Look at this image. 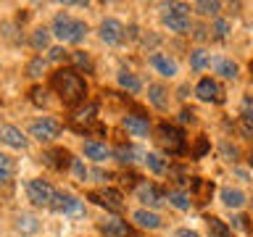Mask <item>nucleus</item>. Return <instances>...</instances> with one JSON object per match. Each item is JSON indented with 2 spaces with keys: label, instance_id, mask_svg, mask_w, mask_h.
<instances>
[{
  "label": "nucleus",
  "instance_id": "32",
  "mask_svg": "<svg viewBox=\"0 0 253 237\" xmlns=\"http://www.w3.org/2000/svg\"><path fill=\"white\" fill-rule=\"evenodd\" d=\"M145 163H148V169L153 171V174H164V171H166L164 158H161V156H156V153H148V156H145Z\"/></svg>",
  "mask_w": 253,
  "mask_h": 237
},
{
  "label": "nucleus",
  "instance_id": "17",
  "mask_svg": "<svg viewBox=\"0 0 253 237\" xmlns=\"http://www.w3.org/2000/svg\"><path fill=\"white\" fill-rule=\"evenodd\" d=\"M134 221H137L140 227H145V229H158L161 227V216L153 211H145V208H140V211H134Z\"/></svg>",
  "mask_w": 253,
  "mask_h": 237
},
{
  "label": "nucleus",
  "instance_id": "31",
  "mask_svg": "<svg viewBox=\"0 0 253 237\" xmlns=\"http://www.w3.org/2000/svg\"><path fill=\"white\" fill-rule=\"evenodd\" d=\"M190 66H193L195 71H201L209 66V53L203 50V47H198V50H193V55H190Z\"/></svg>",
  "mask_w": 253,
  "mask_h": 237
},
{
  "label": "nucleus",
  "instance_id": "4",
  "mask_svg": "<svg viewBox=\"0 0 253 237\" xmlns=\"http://www.w3.org/2000/svg\"><path fill=\"white\" fill-rule=\"evenodd\" d=\"M50 208L55 213H63V216H82L84 213V200H79V198L69 195V193H55Z\"/></svg>",
  "mask_w": 253,
  "mask_h": 237
},
{
  "label": "nucleus",
  "instance_id": "13",
  "mask_svg": "<svg viewBox=\"0 0 253 237\" xmlns=\"http://www.w3.org/2000/svg\"><path fill=\"white\" fill-rule=\"evenodd\" d=\"M161 21H164V27H169V32H177V35H190V16L166 11Z\"/></svg>",
  "mask_w": 253,
  "mask_h": 237
},
{
  "label": "nucleus",
  "instance_id": "24",
  "mask_svg": "<svg viewBox=\"0 0 253 237\" xmlns=\"http://www.w3.org/2000/svg\"><path fill=\"white\" fill-rule=\"evenodd\" d=\"M16 229H19L21 235H35L40 229V221L35 216H19L16 219Z\"/></svg>",
  "mask_w": 253,
  "mask_h": 237
},
{
  "label": "nucleus",
  "instance_id": "37",
  "mask_svg": "<svg viewBox=\"0 0 253 237\" xmlns=\"http://www.w3.org/2000/svg\"><path fill=\"white\" fill-rule=\"evenodd\" d=\"M227 29H229V24L224 21V19H216V24H213V37H216V40H221V37H224L227 35Z\"/></svg>",
  "mask_w": 253,
  "mask_h": 237
},
{
  "label": "nucleus",
  "instance_id": "35",
  "mask_svg": "<svg viewBox=\"0 0 253 237\" xmlns=\"http://www.w3.org/2000/svg\"><path fill=\"white\" fill-rule=\"evenodd\" d=\"M71 61H74L79 69H87V71H90V55H87V53L74 50V53H71Z\"/></svg>",
  "mask_w": 253,
  "mask_h": 237
},
{
  "label": "nucleus",
  "instance_id": "9",
  "mask_svg": "<svg viewBox=\"0 0 253 237\" xmlns=\"http://www.w3.org/2000/svg\"><path fill=\"white\" fill-rule=\"evenodd\" d=\"M195 95H198L201 100H206V103H221V100H224V92H221V87L213 82L211 77H206V79H201V82H198Z\"/></svg>",
  "mask_w": 253,
  "mask_h": 237
},
{
  "label": "nucleus",
  "instance_id": "2",
  "mask_svg": "<svg viewBox=\"0 0 253 237\" xmlns=\"http://www.w3.org/2000/svg\"><path fill=\"white\" fill-rule=\"evenodd\" d=\"M53 35L61 40V42H82L87 35V24L71 19L69 13H58L53 19Z\"/></svg>",
  "mask_w": 253,
  "mask_h": 237
},
{
  "label": "nucleus",
  "instance_id": "29",
  "mask_svg": "<svg viewBox=\"0 0 253 237\" xmlns=\"http://www.w3.org/2000/svg\"><path fill=\"white\" fill-rule=\"evenodd\" d=\"M114 156H116L122 163H132L134 156H140V153H137V148H134V145H119V148L114 150Z\"/></svg>",
  "mask_w": 253,
  "mask_h": 237
},
{
  "label": "nucleus",
  "instance_id": "28",
  "mask_svg": "<svg viewBox=\"0 0 253 237\" xmlns=\"http://www.w3.org/2000/svg\"><path fill=\"white\" fill-rule=\"evenodd\" d=\"M195 11L201 16H216L221 11V3H216V0H201V3H195Z\"/></svg>",
  "mask_w": 253,
  "mask_h": 237
},
{
  "label": "nucleus",
  "instance_id": "43",
  "mask_svg": "<svg viewBox=\"0 0 253 237\" xmlns=\"http://www.w3.org/2000/svg\"><path fill=\"white\" fill-rule=\"evenodd\" d=\"M174 237H201V235H198L195 229H177V235H174Z\"/></svg>",
  "mask_w": 253,
  "mask_h": 237
},
{
  "label": "nucleus",
  "instance_id": "34",
  "mask_svg": "<svg viewBox=\"0 0 253 237\" xmlns=\"http://www.w3.org/2000/svg\"><path fill=\"white\" fill-rule=\"evenodd\" d=\"M45 66H47L45 58H32L29 66H27V74H29V77H40V74L45 71Z\"/></svg>",
  "mask_w": 253,
  "mask_h": 237
},
{
  "label": "nucleus",
  "instance_id": "22",
  "mask_svg": "<svg viewBox=\"0 0 253 237\" xmlns=\"http://www.w3.org/2000/svg\"><path fill=\"white\" fill-rule=\"evenodd\" d=\"M243 132L251 134L253 129V98H243Z\"/></svg>",
  "mask_w": 253,
  "mask_h": 237
},
{
  "label": "nucleus",
  "instance_id": "39",
  "mask_svg": "<svg viewBox=\"0 0 253 237\" xmlns=\"http://www.w3.org/2000/svg\"><path fill=\"white\" fill-rule=\"evenodd\" d=\"M66 58V50L63 47H50V55H47V61H53V63H58Z\"/></svg>",
  "mask_w": 253,
  "mask_h": 237
},
{
  "label": "nucleus",
  "instance_id": "25",
  "mask_svg": "<svg viewBox=\"0 0 253 237\" xmlns=\"http://www.w3.org/2000/svg\"><path fill=\"white\" fill-rule=\"evenodd\" d=\"M32 47H35V50H42V47H47V42H50V32H47L45 27H40V29H35L32 32Z\"/></svg>",
  "mask_w": 253,
  "mask_h": 237
},
{
  "label": "nucleus",
  "instance_id": "26",
  "mask_svg": "<svg viewBox=\"0 0 253 237\" xmlns=\"http://www.w3.org/2000/svg\"><path fill=\"white\" fill-rule=\"evenodd\" d=\"M166 200H169L174 208H179V211H187V208H190V203H193L185 193H179V190H171V193L166 195Z\"/></svg>",
  "mask_w": 253,
  "mask_h": 237
},
{
  "label": "nucleus",
  "instance_id": "30",
  "mask_svg": "<svg viewBox=\"0 0 253 237\" xmlns=\"http://www.w3.org/2000/svg\"><path fill=\"white\" fill-rule=\"evenodd\" d=\"M119 84L129 92H140V79L134 74H129V71H122V74H119Z\"/></svg>",
  "mask_w": 253,
  "mask_h": 237
},
{
  "label": "nucleus",
  "instance_id": "38",
  "mask_svg": "<svg viewBox=\"0 0 253 237\" xmlns=\"http://www.w3.org/2000/svg\"><path fill=\"white\" fill-rule=\"evenodd\" d=\"M221 156H224L227 161H237V148L229 145V142H221Z\"/></svg>",
  "mask_w": 253,
  "mask_h": 237
},
{
  "label": "nucleus",
  "instance_id": "20",
  "mask_svg": "<svg viewBox=\"0 0 253 237\" xmlns=\"http://www.w3.org/2000/svg\"><path fill=\"white\" fill-rule=\"evenodd\" d=\"M221 203H224L227 208H240V205L245 203V195L240 193V190L224 187V190H221Z\"/></svg>",
  "mask_w": 253,
  "mask_h": 237
},
{
  "label": "nucleus",
  "instance_id": "6",
  "mask_svg": "<svg viewBox=\"0 0 253 237\" xmlns=\"http://www.w3.org/2000/svg\"><path fill=\"white\" fill-rule=\"evenodd\" d=\"M58 132H61V124L55 121V118H37V121L29 124V134L35 140H40V142L55 140V137H58Z\"/></svg>",
  "mask_w": 253,
  "mask_h": 237
},
{
  "label": "nucleus",
  "instance_id": "19",
  "mask_svg": "<svg viewBox=\"0 0 253 237\" xmlns=\"http://www.w3.org/2000/svg\"><path fill=\"white\" fill-rule=\"evenodd\" d=\"M148 98H150V103H153L158 111L169 108V95H166V90H164L161 84H150L148 87Z\"/></svg>",
  "mask_w": 253,
  "mask_h": 237
},
{
  "label": "nucleus",
  "instance_id": "3",
  "mask_svg": "<svg viewBox=\"0 0 253 237\" xmlns=\"http://www.w3.org/2000/svg\"><path fill=\"white\" fill-rule=\"evenodd\" d=\"M158 142L164 145V150H169L171 156H179L185 153V134H182L177 126L171 124H158Z\"/></svg>",
  "mask_w": 253,
  "mask_h": 237
},
{
  "label": "nucleus",
  "instance_id": "33",
  "mask_svg": "<svg viewBox=\"0 0 253 237\" xmlns=\"http://www.w3.org/2000/svg\"><path fill=\"white\" fill-rule=\"evenodd\" d=\"M95 114H98V106H95V103H90V106H87L84 111H79V114L74 116V126H79V124H87V121H92L95 118Z\"/></svg>",
  "mask_w": 253,
  "mask_h": 237
},
{
  "label": "nucleus",
  "instance_id": "23",
  "mask_svg": "<svg viewBox=\"0 0 253 237\" xmlns=\"http://www.w3.org/2000/svg\"><path fill=\"white\" fill-rule=\"evenodd\" d=\"M209 237H232V232H229V227L221 219L211 216L209 219Z\"/></svg>",
  "mask_w": 253,
  "mask_h": 237
},
{
  "label": "nucleus",
  "instance_id": "42",
  "mask_svg": "<svg viewBox=\"0 0 253 237\" xmlns=\"http://www.w3.org/2000/svg\"><path fill=\"white\" fill-rule=\"evenodd\" d=\"M32 100H35L37 106H40V103H45V90H40V87H35V90H32Z\"/></svg>",
  "mask_w": 253,
  "mask_h": 237
},
{
  "label": "nucleus",
  "instance_id": "7",
  "mask_svg": "<svg viewBox=\"0 0 253 237\" xmlns=\"http://www.w3.org/2000/svg\"><path fill=\"white\" fill-rule=\"evenodd\" d=\"M90 200H95L98 205L108 211H122L124 208V198L119 190H98V193H90Z\"/></svg>",
  "mask_w": 253,
  "mask_h": 237
},
{
  "label": "nucleus",
  "instance_id": "10",
  "mask_svg": "<svg viewBox=\"0 0 253 237\" xmlns=\"http://www.w3.org/2000/svg\"><path fill=\"white\" fill-rule=\"evenodd\" d=\"M98 229L106 237H134V229L126 224V221L122 219H106V221H100Z\"/></svg>",
  "mask_w": 253,
  "mask_h": 237
},
{
  "label": "nucleus",
  "instance_id": "18",
  "mask_svg": "<svg viewBox=\"0 0 253 237\" xmlns=\"http://www.w3.org/2000/svg\"><path fill=\"white\" fill-rule=\"evenodd\" d=\"M84 156L92 158V161H106V158L114 156V150L100 145V142H84Z\"/></svg>",
  "mask_w": 253,
  "mask_h": 237
},
{
  "label": "nucleus",
  "instance_id": "16",
  "mask_svg": "<svg viewBox=\"0 0 253 237\" xmlns=\"http://www.w3.org/2000/svg\"><path fill=\"white\" fill-rule=\"evenodd\" d=\"M150 63H153V69L158 71V74H164V77H174V74H177V63H174L171 58H166V55H161V53L150 55Z\"/></svg>",
  "mask_w": 253,
  "mask_h": 237
},
{
  "label": "nucleus",
  "instance_id": "41",
  "mask_svg": "<svg viewBox=\"0 0 253 237\" xmlns=\"http://www.w3.org/2000/svg\"><path fill=\"white\" fill-rule=\"evenodd\" d=\"M179 121H182V124H193V121H195V111L185 108V111L179 114Z\"/></svg>",
  "mask_w": 253,
  "mask_h": 237
},
{
  "label": "nucleus",
  "instance_id": "40",
  "mask_svg": "<svg viewBox=\"0 0 253 237\" xmlns=\"http://www.w3.org/2000/svg\"><path fill=\"white\" fill-rule=\"evenodd\" d=\"M166 11H171V13H182V16H187V11H190V5H185V3H169V5H166Z\"/></svg>",
  "mask_w": 253,
  "mask_h": 237
},
{
  "label": "nucleus",
  "instance_id": "8",
  "mask_svg": "<svg viewBox=\"0 0 253 237\" xmlns=\"http://www.w3.org/2000/svg\"><path fill=\"white\" fill-rule=\"evenodd\" d=\"M71 161H74V158H71V153L63 148H53V150H47V153H42V163L50 166L53 171H66L71 166Z\"/></svg>",
  "mask_w": 253,
  "mask_h": 237
},
{
  "label": "nucleus",
  "instance_id": "44",
  "mask_svg": "<svg viewBox=\"0 0 253 237\" xmlns=\"http://www.w3.org/2000/svg\"><path fill=\"white\" fill-rule=\"evenodd\" d=\"M232 221H235L237 229H248V219H245V216H235Z\"/></svg>",
  "mask_w": 253,
  "mask_h": 237
},
{
  "label": "nucleus",
  "instance_id": "5",
  "mask_svg": "<svg viewBox=\"0 0 253 237\" xmlns=\"http://www.w3.org/2000/svg\"><path fill=\"white\" fill-rule=\"evenodd\" d=\"M27 195H29V200L40 205V208H45V205H50L53 203V195H55V190L53 185L47 179H29V185H27Z\"/></svg>",
  "mask_w": 253,
  "mask_h": 237
},
{
  "label": "nucleus",
  "instance_id": "36",
  "mask_svg": "<svg viewBox=\"0 0 253 237\" xmlns=\"http://www.w3.org/2000/svg\"><path fill=\"white\" fill-rule=\"evenodd\" d=\"M71 169H74V174H77V179H87V177H90V169H87V166L82 163V161H79V158H74V161H71Z\"/></svg>",
  "mask_w": 253,
  "mask_h": 237
},
{
  "label": "nucleus",
  "instance_id": "27",
  "mask_svg": "<svg viewBox=\"0 0 253 237\" xmlns=\"http://www.w3.org/2000/svg\"><path fill=\"white\" fill-rule=\"evenodd\" d=\"M213 69H216V74L227 77V79H235V77H237V63H232V61L219 58L216 63H213Z\"/></svg>",
  "mask_w": 253,
  "mask_h": 237
},
{
  "label": "nucleus",
  "instance_id": "15",
  "mask_svg": "<svg viewBox=\"0 0 253 237\" xmlns=\"http://www.w3.org/2000/svg\"><path fill=\"white\" fill-rule=\"evenodd\" d=\"M124 129L132 132L134 137H145V134L150 132V124L145 116H126L124 118Z\"/></svg>",
  "mask_w": 253,
  "mask_h": 237
},
{
  "label": "nucleus",
  "instance_id": "21",
  "mask_svg": "<svg viewBox=\"0 0 253 237\" xmlns=\"http://www.w3.org/2000/svg\"><path fill=\"white\" fill-rule=\"evenodd\" d=\"M13 171H16L13 158H11V156H5V153H0V185H3V182H11Z\"/></svg>",
  "mask_w": 253,
  "mask_h": 237
},
{
  "label": "nucleus",
  "instance_id": "11",
  "mask_svg": "<svg viewBox=\"0 0 253 237\" xmlns=\"http://www.w3.org/2000/svg\"><path fill=\"white\" fill-rule=\"evenodd\" d=\"M122 37H124V27H122V21H116V19H106L100 24V40L106 45H119L122 42Z\"/></svg>",
  "mask_w": 253,
  "mask_h": 237
},
{
  "label": "nucleus",
  "instance_id": "14",
  "mask_svg": "<svg viewBox=\"0 0 253 237\" xmlns=\"http://www.w3.org/2000/svg\"><path fill=\"white\" fill-rule=\"evenodd\" d=\"M137 198L148 205V208H158V205L164 203V195L158 193L156 185H140L137 187Z\"/></svg>",
  "mask_w": 253,
  "mask_h": 237
},
{
  "label": "nucleus",
  "instance_id": "45",
  "mask_svg": "<svg viewBox=\"0 0 253 237\" xmlns=\"http://www.w3.org/2000/svg\"><path fill=\"white\" fill-rule=\"evenodd\" d=\"M251 166H253V153H251Z\"/></svg>",
  "mask_w": 253,
  "mask_h": 237
},
{
  "label": "nucleus",
  "instance_id": "1",
  "mask_svg": "<svg viewBox=\"0 0 253 237\" xmlns=\"http://www.w3.org/2000/svg\"><path fill=\"white\" fill-rule=\"evenodd\" d=\"M50 84H53V90L58 92V98L63 100V106H79V103H84V98H87V84L74 69H58L53 74Z\"/></svg>",
  "mask_w": 253,
  "mask_h": 237
},
{
  "label": "nucleus",
  "instance_id": "12",
  "mask_svg": "<svg viewBox=\"0 0 253 237\" xmlns=\"http://www.w3.org/2000/svg\"><path fill=\"white\" fill-rule=\"evenodd\" d=\"M0 142L8 148H16V150H24L27 148V137L21 134V129H16L11 124H3L0 126Z\"/></svg>",
  "mask_w": 253,
  "mask_h": 237
}]
</instances>
